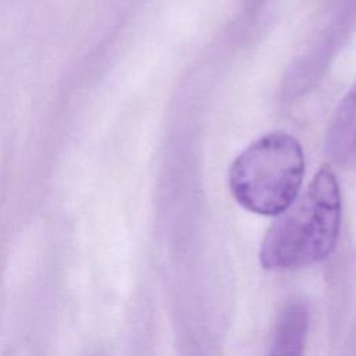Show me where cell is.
<instances>
[{
    "mask_svg": "<svg viewBox=\"0 0 356 356\" xmlns=\"http://www.w3.org/2000/svg\"><path fill=\"white\" fill-rule=\"evenodd\" d=\"M341 191L330 165H323L306 191L277 216L260 248L266 270H289L327 259L337 246Z\"/></svg>",
    "mask_w": 356,
    "mask_h": 356,
    "instance_id": "6da1fadb",
    "label": "cell"
},
{
    "mask_svg": "<svg viewBox=\"0 0 356 356\" xmlns=\"http://www.w3.org/2000/svg\"><path fill=\"white\" fill-rule=\"evenodd\" d=\"M305 165L303 147L296 138L282 131L268 132L234 159L228 186L248 211L278 216L299 196Z\"/></svg>",
    "mask_w": 356,
    "mask_h": 356,
    "instance_id": "7a4b0ae2",
    "label": "cell"
},
{
    "mask_svg": "<svg viewBox=\"0 0 356 356\" xmlns=\"http://www.w3.org/2000/svg\"><path fill=\"white\" fill-rule=\"evenodd\" d=\"M307 325L306 307L299 302L288 305L277 323L267 356H303Z\"/></svg>",
    "mask_w": 356,
    "mask_h": 356,
    "instance_id": "3957f363",
    "label": "cell"
},
{
    "mask_svg": "<svg viewBox=\"0 0 356 356\" xmlns=\"http://www.w3.org/2000/svg\"><path fill=\"white\" fill-rule=\"evenodd\" d=\"M327 147L338 159L356 156V81L338 104L327 135Z\"/></svg>",
    "mask_w": 356,
    "mask_h": 356,
    "instance_id": "277c9868",
    "label": "cell"
}]
</instances>
